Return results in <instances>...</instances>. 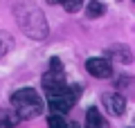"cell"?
<instances>
[{
	"instance_id": "5b68a950",
	"label": "cell",
	"mask_w": 135,
	"mask_h": 128,
	"mask_svg": "<svg viewBox=\"0 0 135 128\" xmlns=\"http://www.w3.org/2000/svg\"><path fill=\"white\" fill-rule=\"evenodd\" d=\"M86 70L90 72L92 76H97V79H108V76H113V65L108 58H88L86 61Z\"/></svg>"
},
{
	"instance_id": "277c9868",
	"label": "cell",
	"mask_w": 135,
	"mask_h": 128,
	"mask_svg": "<svg viewBox=\"0 0 135 128\" xmlns=\"http://www.w3.org/2000/svg\"><path fill=\"white\" fill-rule=\"evenodd\" d=\"M43 88L47 92V97L52 95H61L70 88V83L65 81V72L63 70H47L43 74Z\"/></svg>"
},
{
	"instance_id": "52a82bcc",
	"label": "cell",
	"mask_w": 135,
	"mask_h": 128,
	"mask_svg": "<svg viewBox=\"0 0 135 128\" xmlns=\"http://www.w3.org/2000/svg\"><path fill=\"white\" fill-rule=\"evenodd\" d=\"M86 126L88 128H108V121L104 119V115L99 112V108H88V112H86Z\"/></svg>"
},
{
	"instance_id": "8fae6325",
	"label": "cell",
	"mask_w": 135,
	"mask_h": 128,
	"mask_svg": "<svg viewBox=\"0 0 135 128\" xmlns=\"http://www.w3.org/2000/svg\"><path fill=\"white\" fill-rule=\"evenodd\" d=\"M11 45H14V38H11L7 32H0V58L11 50Z\"/></svg>"
},
{
	"instance_id": "7c38bea8",
	"label": "cell",
	"mask_w": 135,
	"mask_h": 128,
	"mask_svg": "<svg viewBox=\"0 0 135 128\" xmlns=\"http://www.w3.org/2000/svg\"><path fill=\"white\" fill-rule=\"evenodd\" d=\"M47 124H50V128H68V121L63 119V115H56V112L47 119Z\"/></svg>"
},
{
	"instance_id": "9a60e30c",
	"label": "cell",
	"mask_w": 135,
	"mask_h": 128,
	"mask_svg": "<svg viewBox=\"0 0 135 128\" xmlns=\"http://www.w3.org/2000/svg\"><path fill=\"white\" fill-rule=\"evenodd\" d=\"M47 2H50V5H61L63 0H47Z\"/></svg>"
},
{
	"instance_id": "6da1fadb",
	"label": "cell",
	"mask_w": 135,
	"mask_h": 128,
	"mask_svg": "<svg viewBox=\"0 0 135 128\" xmlns=\"http://www.w3.org/2000/svg\"><path fill=\"white\" fill-rule=\"evenodd\" d=\"M16 20H18V27L27 34L34 41H43L47 36V20L45 14L41 11V7H36L34 2H20L16 7Z\"/></svg>"
},
{
	"instance_id": "2e32d148",
	"label": "cell",
	"mask_w": 135,
	"mask_h": 128,
	"mask_svg": "<svg viewBox=\"0 0 135 128\" xmlns=\"http://www.w3.org/2000/svg\"><path fill=\"white\" fill-rule=\"evenodd\" d=\"M68 128H79V126H77V124H68Z\"/></svg>"
},
{
	"instance_id": "9c48e42d",
	"label": "cell",
	"mask_w": 135,
	"mask_h": 128,
	"mask_svg": "<svg viewBox=\"0 0 135 128\" xmlns=\"http://www.w3.org/2000/svg\"><path fill=\"white\" fill-rule=\"evenodd\" d=\"M108 56L117 58L122 63H128L131 61V50L126 45H113V47H108Z\"/></svg>"
},
{
	"instance_id": "ba28073f",
	"label": "cell",
	"mask_w": 135,
	"mask_h": 128,
	"mask_svg": "<svg viewBox=\"0 0 135 128\" xmlns=\"http://www.w3.org/2000/svg\"><path fill=\"white\" fill-rule=\"evenodd\" d=\"M20 121V117L16 115V110L0 108V128H16Z\"/></svg>"
},
{
	"instance_id": "8992f818",
	"label": "cell",
	"mask_w": 135,
	"mask_h": 128,
	"mask_svg": "<svg viewBox=\"0 0 135 128\" xmlns=\"http://www.w3.org/2000/svg\"><path fill=\"white\" fill-rule=\"evenodd\" d=\"M104 106H106V110L110 115H124L126 99L122 95H117V92H108V95H104Z\"/></svg>"
},
{
	"instance_id": "5bb4252c",
	"label": "cell",
	"mask_w": 135,
	"mask_h": 128,
	"mask_svg": "<svg viewBox=\"0 0 135 128\" xmlns=\"http://www.w3.org/2000/svg\"><path fill=\"white\" fill-rule=\"evenodd\" d=\"M50 70H63L61 61H59V58H50Z\"/></svg>"
},
{
	"instance_id": "3957f363",
	"label": "cell",
	"mask_w": 135,
	"mask_h": 128,
	"mask_svg": "<svg viewBox=\"0 0 135 128\" xmlns=\"http://www.w3.org/2000/svg\"><path fill=\"white\" fill-rule=\"evenodd\" d=\"M79 95H81V88H79V85L68 88V90L61 92V95H52L50 97V108H52L56 115H65V112H70V108L74 106V101H77Z\"/></svg>"
},
{
	"instance_id": "30bf717a",
	"label": "cell",
	"mask_w": 135,
	"mask_h": 128,
	"mask_svg": "<svg viewBox=\"0 0 135 128\" xmlns=\"http://www.w3.org/2000/svg\"><path fill=\"white\" fill-rule=\"evenodd\" d=\"M104 14H106V5H104V2H99V0L88 2V7H86L88 18H99V16H104Z\"/></svg>"
},
{
	"instance_id": "4fadbf2b",
	"label": "cell",
	"mask_w": 135,
	"mask_h": 128,
	"mask_svg": "<svg viewBox=\"0 0 135 128\" xmlns=\"http://www.w3.org/2000/svg\"><path fill=\"white\" fill-rule=\"evenodd\" d=\"M81 2H83V0H63L61 5L65 7L68 11H79V9H81Z\"/></svg>"
},
{
	"instance_id": "7a4b0ae2",
	"label": "cell",
	"mask_w": 135,
	"mask_h": 128,
	"mask_svg": "<svg viewBox=\"0 0 135 128\" xmlns=\"http://www.w3.org/2000/svg\"><path fill=\"white\" fill-rule=\"evenodd\" d=\"M11 106H14L16 115L20 119H32L38 117L43 112V99L38 97V92L32 90V88H23V90H16L11 95Z\"/></svg>"
}]
</instances>
